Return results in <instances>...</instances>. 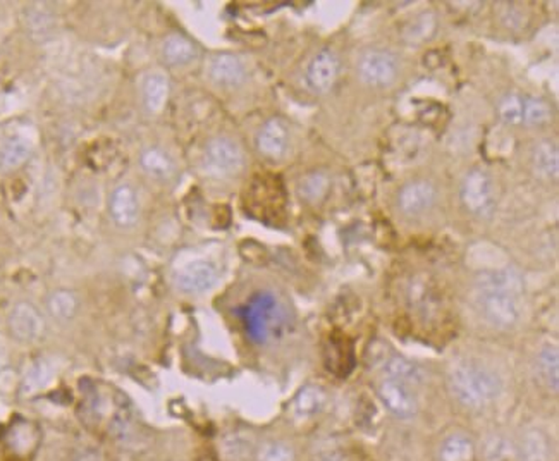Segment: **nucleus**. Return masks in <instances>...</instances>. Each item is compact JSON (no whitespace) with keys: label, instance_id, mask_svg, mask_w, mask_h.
<instances>
[{"label":"nucleus","instance_id":"nucleus-30","mask_svg":"<svg viewBox=\"0 0 559 461\" xmlns=\"http://www.w3.org/2000/svg\"><path fill=\"white\" fill-rule=\"evenodd\" d=\"M499 115L506 125H520L524 121V98L506 95L499 104Z\"/></svg>","mask_w":559,"mask_h":461},{"label":"nucleus","instance_id":"nucleus-24","mask_svg":"<svg viewBox=\"0 0 559 461\" xmlns=\"http://www.w3.org/2000/svg\"><path fill=\"white\" fill-rule=\"evenodd\" d=\"M325 403H327V395L322 387L306 386L296 396L294 408H296V414L302 416H312V415L319 414L320 410L325 406Z\"/></svg>","mask_w":559,"mask_h":461},{"label":"nucleus","instance_id":"nucleus-19","mask_svg":"<svg viewBox=\"0 0 559 461\" xmlns=\"http://www.w3.org/2000/svg\"><path fill=\"white\" fill-rule=\"evenodd\" d=\"M140 165L145 173L155 179H169L175 175V162L171 155L159 146H150L142 152Z\"/></svg>","mask_w":559,"mask_h":461},{"label":"nucleus","instance_id":"nucleus-23","mask_svg":"<svg viewBox=\"0 0 559 461\" xmlns=\"http://www.w3.org/2000/svg\"><path fill=\"white\" fill-rule=\"evenodd\" d=\"M537 372L547 389L558 393L559 389V355L554 346H545L537 356Z\"/></svg>","mask_w":559,"mask_h":461},{"label":"nucleus","instance_id":"nucleus-17","mask_svg":"<svg viewBox=\"0 0 559 461\" xmlns=\"http://www.w3.org/2000/svg\"><path fill=\"white\" fill-rule=\"evenodd\" d=\"M33 145L23 136H13L0 146V171L11 173L19 169L32 155Z\"/></svg>","mask_w":559,"mask_h":461},{"label":"nucleus","instance_id":"nucleus-4","mask_svg":"<svg viewBox=\"0 0 559 461\" xmlns=\"http://www.w3.org/2000/svg\"><path fill=\"white\" fill-rule=\"evenodd\" d=\"M243 165L245 155L240 145L227 136L212 138L204 150V167L212 177H233L240 173Z\"/></svg>","mask_w":559,"mask_h":461},{"label":"nucleus","instance_id":"nucleus-15","mask_svg":"<svg viewBox=\"0 0 559 461\" xmlns=\"http://www.w3.org/2000/svg\"><path fill=\"white\" fill-rule=\"evenodd\" d=\"M171 92V83L164 73H150L144 80L142 95L146 111L159 114L164 111Z\"/></svg>","mask_w":559,"mask_h":461},{"label":"nucleus","instance_id":"nucleus-13","mask_svg":"<svg viewBox=\"0 0 559 461\" xmlns=\"http://www.w3.org/2000/svg\"><path fill=\"white\" fill-rule=\"evenodd\" d=\"M288 127L281 119L274 117L260 127L256 135V148L267 159H281L288 150Z\"/></svg>","mask_w":559,"mask_h":461},{"label":"nucleus","instance_id":"nucleus-20","mask_svg":"<svg viewBox=\"0 0 559 461\" xmlns=\"http://www.w3.org/2000/svg\"><path fill=\"white\" fill-rule=\"evenodd\" d=\"M78 296L71 289H55L48 295L47 310L57 322H69L78 314Z\"/></svg>","mask_w":559,"mask_h":461},{"label":"nucleus","instance_id":"nucleus-10","mask_svg":"<svg viewBox=\"0 0 559 461\" xmlns=\"http://www.w3.org/2000/svg\"><path fill=\"white\" fill-rule=\"evenodd\" d=\"M379 396L384 406L398 418H412L418 410V403L414 393L403 382L385 379L379 387Z\"/></svg>","mask_w":559,"mask_h":461},{"label":"nucleus","instance_id":"nucleus-21","mask_svg":"<svg viewBox=\"0 0 559 461\" xmlns=\"http://www.w3.org/2000/svg\"><path fill=\"white\" fill-rule=\"evenodd\" d=\"M475 456V445L464 434H453L439 447V461H472Z\"/></svg>","mask_w":559,"mask_h":461},{"label":"nucleus","instance_id":"nucleus-22","mask_svg":"<svg viewBox=\"0 0 559 461\" xmlns=\"http://www.w3.org/2000/svg\"><path fill=\"white\" fill-rule=\"evenodd\" d=\"M534 167L539 175L554 179L559 173V152L558 146L551 140H543L534 148Z\"/></svg>","mask_w":559,"mask_h":461},{"label":"nucleus","instance_id":"nucleus-1","mask_svg":"<svg viewBox=\"0 0 559 461\" xmlns=\"http://www.w3.org/2000/svg\"><path fill=\"white\" fill-rule=\"evenodd\" d=\"M524 279L514 269L480 274L475 283V302L482 318L494 329H512L520 320V295Z\"/></svg>","mask_w":559,"mask_h":461},{"label":"nucleus","instance_id":"nucleus-25","mask_svg":"<svg viewBox=\"0 0 559 461\" xmlns=\"http://www.w3.org/2000/svg\"><path fill=\"white\" fill-rule=\"evenodd\" d=\"M385 374L389 376V379H394V381L403 382L406 386L410 384H418L424 379V374H422V368L412 364L410 360L406 358H401V356H394L393 360L387 362L385 366Z\"/></svg>","mask_w":559,"mask_h":461},{"label":"nucleus","instance_id":"nucleus-29","mask_svg":"<svg viewBox=\"0 0 559 461\" xmlns=\"http://www.w3.org/2000/svg\"><path fill=\"white\" fill-rule=\"evenodd\" d=\"M50 379V366L45 360H38L36 364H33L32 368L28 370L25 381H23V393L25 395H33L35 391L42 389Z\"/></svg>","mask_w":559,"mask_h":461},{"label":"nucleus","instance_id":"nucleus-9","mask_svg":"<svg viewBox=\"0 0 559 461\" xmlns=\"http://www.w3.org/2000/svg\"><path fill=\"white\" fill-rule=\"evenodd\" d=\"M437 191L431 181L416 179L406 183L398 193V207L408 217H418L431 210L435 204Z\"/></svg>","mask_w":559,"mask_h":461},{"label":"nucleus","instance_id":"nucleus-31","mask_svg":"<svg viewBox=\"0 0 559 461\" xmlns=\"http://www.w3.org/2000/svg\"><path fill=\"white\" fill-rule=\"evenodd\" d=\"M26 23L30 26L32 36H47L54 26V19L45 9H32L26 17Z\"/></svg>","mask_w":559,"mask_h":461},{"label":"nucleus","instance_id":"nucleus-8","mask_svg":"<svg viewBox=\"0 0 559 461\" xmlns=\"http://www.w3.org/2000/svg\"><path fill=\"white\" fill-rule=\"evenodd\" d=\"M219 272L208 260H193L175 274V285L185 295H204L217 285Z\"/></svg>","mask_w":559,"mask_h":461},{"label":"nucleus","instance_id":"nucleus-7","mask_svg":"<svg viewBox=\"0 0 559 461\" xmlns=\"http://www.w3.org/2000/svg\"><path fill=\"white\" fill-rule=\"evenodd\" d=\"M7 327L16 341L30 345L40 341L45 335V318L33 303L19 302L9 314Z\"/></svg>","mask_w":559,"mask_h":461},{"label":"nucleus","instance_id":"nucleus-2","mask_svg":"<svg viewBox=\"0 0 559 461\" xmlns=\"http://www.w3.org/2000/svg\"><path fill=\"white\" fill-rule=\"evenodd\" d=\"M447 386L454 399L470 410H482L501 393L503 384L493 368L480 364H460L449 372Z\"/></svg>","mask_w":559,"mask_h":461},{"label":"nucleus","instance_id":"nucleus-11","mask_svg":"<svg viewBox=\"0 0 559 461\" xmlns=\"http://www.w3.org/2000/svg\"><path fill=\"white\" fill-rule=\"evenodd\" d=\"M109 214L112 221L121 227L129 229L138 223L140 217V202L136 196V191L133 190L129 185H121L112 191L109 198Z\"/></svg>","mask_w":559,"mask_h":461},{"label":"nucleus","instance_id":"nucleus-18","mask_svg":"<svg viewBox=\"0 0 559 461\" xmlns=\"http://www.w3.org/2000/svg\"><path fill=\"white\" fill-rule=\"evenodd\" d=\"M518 455L522 461H551V443L541 430H528L518 443Z\"/></svg>","mask_w":559,"mask_h":461},{"label":"nucleus","instance_id":"nucleus-27","mask_svg":"<svg viewBox=\"0 0 559 461\" xmlns=\"http://www.w3.org/2000/svg\"><path fill=\"white\" fill-rule=\"evenodd\" d=\"M549 117H551V109L544 100L534 98V96L524 98V121L522 123H525L528 126H541L549 121Z\"/></svg>","mask_w":559,"mask_h":461},{"label":"nucleus","instance_id":"nucleus-12","mask_svg":"<svg viewBox=\"0 0 559 461\" xmlns=\"http://www.w3.org/2000/svg\"><path fill=\"white\" fill-rule=\"evenodd\" d=\"M339 61L331 50H320L306 69V83L317 94H327L337 80Z\"/></svg>","mask_w":559,"mask_h":461},{"label":"nucleus","instance_id":"nucleus-26","mask_svg":"<svg viewBox=\"0 0 559 461\" xmlns=\"http://www.w3.org/2000/svg\"><path fill=\"white\" fill-rule=\"evenodd\" d=\"M329 190V177L324 173L304 175L298 185V193L306 202H319Z\"/></svg>","mask_w":559,"mask_h":461},{"label":"nucleus","instance_id":"nucleus-28","mask_svg":"<svg viewBox=\"0 0 559 461\" xmlns=\"http://www.w3.org/2000/svg\"><path fill=\"white\" fill-rule=\"evenodd\" d=\"M434 30H435V17L432 13H425V15H420L414 23L408 25V28L404 30V38L410 44H420V42L431 38Z\"/></svg>","mask_w":559,"mask_h":461},{"label":"nucleus","instance_id":"nucleus-32","mask_svg":"<svg viewBox=\"0 0 559 461\" xmlns=\"http://www.w3.org/2000/svg\"><path fill=\"white\" fill-rule=\"evenodd\" d=\"M294 460V453L288 445L284 443H267L262 446L260 453H258V461H293Z\"/></svg>","mask_w":559,"mask_h":461},{"label":"nucleus","instance_id":"nucleus-3","mask_svg":"<svg viewBox=\"0 0 559 461\" xmlns=\"http://www.w3.org/2000/svg\"><path fill=\"white\" fill-rule=\"evenodd\" d=\"M240 317L248 337L256 345H267L284 327V308L271 291H258L243 305Z\"/></svg>","mask_w":559,"mask_h":461},{"label":"nucleus","instance_id":"nucleus-16","mask_svg":"<svg viewBox=\"0 0 559 461\" xmlns=\"http://www.w3.org/2000/svg\"><path fill=\"white\" fill-rule=\"evenodd\" d=\"M198 55V48L183 35H169L162 44V57L169 65H186Z\"/></svg>","mask_w":559,"mask_h":461},{"label":"nucleus","instance_id":"nucleus-5","mask_svg":"<svg viewBox=\"0 0 559 461\" xmlns=\"http://www.w3.org/2000/svg\"><path fill=\"white\" fill-rule=\"evenodd\" d=\"M462 202L468 212L479 217H489L494 210V183L482 169H474L462 185Z\"/></svg>","mask_w":559,"mask_h":461},{"label":"nucleus","instance_id":"nucleus-14","mask_svg":"<svg viewBox=\"0 0 559 461\" xmlns=\"http://www.w3.org/2000/svg\"><path fill=\"white\" fill-rule=\"evenodd\" d=\"M208 76L217 86L236 88L246 78V69L238 55L219 54L210 63Z\"/></svg>","mask_w":559,"mask_h":461},{"label":"nucleus","instance_id":"nucleus-6","mask_svg":"<svg viewBox=\"0 0 559 461\" xmlns=\"http://www.w3.org/2000/svg\"><path fill=\"white\" fill-rule=\"evenodd\" d=\"M398 59L387 50H368L358 61V76L367 86L385 88L398 78Z\"/></svg>","mask_w":559,"mask_h":461}]
</instances>
